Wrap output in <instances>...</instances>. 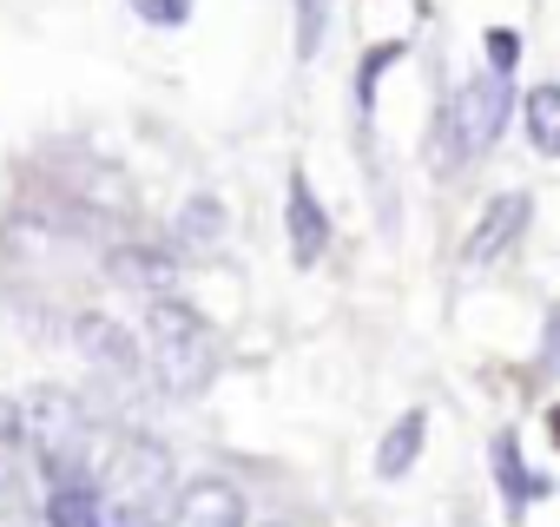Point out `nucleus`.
<instances>
[{
  "mask_svg": "<svg viewBox=\"0 0 560 527\" xmlns=\"http://www.w3.org/2000/svg\"><path fill=\"white\" fill-rule=\"evenodd\" d=\"M145 343H152V363H159V376H165V389H172V396H191V389H205V383H211L218 350H211V330H205V317H198V311H185V304L159 297V304L145 311Z\"/></svg>",
  "mask_w": 560,
  "mask_h": 527,
  "instance_id": "1",
  "label": "nucleus"
},
{
  "mask_svg": "<svg viewBox=\"0 0 560 527\" xmlns=\"http://www.w3.org/2000/svg\"><path fill=\"white\" fill-rule=\"evenodd\" d=\"M508 106H514V93H508V73L468 80V86L448 99V152H455V159H481V152L501 139V126H508Z\"/></svg>",
  "mask_w": 560,
  "mask_h": 527,
  "instance_id": "2",
  "label": "nucleus"
},
{
  "mask_svg": "<svg viewBox=\"0 0 560 527\" xmlns=\"http://www.w3.org/2000/svg\"><path fill=\"white\" fill-rule=\"evenodd\" d=\"M21 429H27L34 448L54 461V481L73 475V461H80V448H86V415H80V402H73L67 389H40V396L27 402Z\"/></svg>",
  "mask_w": 560,
  "mask_h": 527,
  "instance_id": "3",
  "label": "nucleus"
},
{
  "mask_svg": "<svg viewBox=\"0 0 560 527\" xmlns=\"http://www.w3.org/2000/svg\"><path fill=\"white\" fill-rule=\"evenodd\" d=\"M284 231H291V257H298V264H317V257L330 250V218H324V204H317V191H311V178H304V172H291Z\"/></svg>",
  "mask_w": 560,
  "mask_h": 527,
  "instance_id": "4",
  "label": "nucleus"
},
{
  "mask_svg": "<svg viewBox=\"0 0 560 527\" xmlns=\"http://www.w3.org/2000/svg\"><path fill=\"white\" fill-rule=\"evenodd\" d=\"M73 343H80L86 363H100L106 376H139V343H132L113 317H100V311L73 317Z\"/></svg>",
  "mask_w": 560,
  "mask_h": 527,
  "instance_id": "5",
  "label": "nucleus"
},
{
  "mask_svg": "<svg viewBox=\"0 0 560 527\" xmlns=\"http://www.w3.org/2000/svg\"><path fill=\"white\" fill-rule=\"evenodd\" d=\"M250 520V507H244V494L231 488V481H191L185 494H178V527H244Z\"/></svg>",
  "mask_w": 560,
  "mask_h": 527,
  "instance_id": "6",
  "label": "nucleus"
},
{
  "mask_svg": "<svg viewBox=\"0 0 560 527\" xmlns=\"http://www.w3.org/2000/svg\"><path fill=\"white\" fill-rule=\"evenodd\" d=\"M165 481H172V455H165L159 442H126V455H119V488H126V501H132V507H152V501L165 494Z\"/></svg>",
  "mask_w": 560,
  "mask_h": 527,
  "instance_id": "7",
  "label": "nucleus"
},
{
  "mask_svg": "<svg viewBox=\"0 0 560 527\" xmlns=\"http://www.w3.org/2000/svg\"><path fill=\"white\" fill-rule=\"evenodd\" d=\"M521 224H527V191H508V198H494L488 211H481V224H475V237H468V264H488L501 244H514L521 237Z\"/></svg>",
  "mask_w": 560,
  "mask_h": 527,
  "instance_id": "8",
  "label": "nucleus"
},
{
  "mask_svg": "<svg viewBox=\"0 0 560 527\" xmlns=\"http://www.w3.org/2000/svg\"><path fill=\"white\" fill-rule=\"evenodd\" d=\"M113 278L132 284V291H152V297H172L178 264L165 250H152V244H126V250H113Z\"/></svg>",
  "mask_w": 560,
  "mask_h": 527,
  "instance_id": "9",
  "label": "nucleus"
},
{
  "mask_svg": "<svg viewBox=\"0 0 560 527\" xmlns=\"http://www.w3.org/2000/svg\"><path fill=\"white\" fill-rule=\"evenodd\" d=\"M47 520H54V527H106V507H100V494L86 488V475H60L54 494H47Z\"/></svg>",
  "mask_w": 560,
  "mask_h": 527,
  "instance_id": "10",
  "label": "nucleus"
},
{
  "mask_svg": "<svg viewBox=\"0 0 560 527\" xmlns=\"http://www.w3.org/2000/svg\"><path fill=\"white\" fill-rule=\"evenodd\" d=\"M422 435H429V415L409 409V415L383 435V448H376V475H383V481H402V475L416 468V455H422Z\"/></svg>",
  "mask_w": 560,
  "mask_h": 527,
  "instance_id": "11",
  "label": "nucleus"
},
{
  "mask_svg": "<svg viewBox=\"0 0 560 527\" xmlns=\"http://www.w3.org/2000/svg\"><path fill=\"white\" fill-rule=\"evenodd\" d=\"M527 139H534V152H560V86L527 93Z\"/></svg>",
  "mask_w": 560,
  "mask_h": 527,
  "instance_id": "12",
  "label": "nucleus"
},
{
  "mask_svg": "<svg viewBox=\"0 0 560 527\" xmlns=\"http://www.w3.org/2000/svg\"><path fill=\"white\" fill-rule=\"evenodd\" d=\"M494 475H501V494L521 507L527 494H547V481H527V468H521V448H514V435H494Z\"/></svg>",
  "mask_w": 560,
  "mask_h": 527,
  "instance_id": "13",
  "label": "nucleus"
},
{
  "mask_svg": "<svg viewBox=\"0 0 560 527\" xmlns=\"http://www.w3.org/2000/svg\"><path fill=\"white\" fill-rule=\"evenodd\" d=\"M178 237H185V244H218V237H224V204H218V198H191V204L178 211Z\"/></svg>",
  "mask_w": 560,
  "mask_h": 527,
  "instance_id": "14",
  "label": "nucleus"
},
{
  "mask_svg": "<svg viewBox=\"0 0 560 527\" xmlns=\"http://www.w3.org/2000/svg\"><path fill=\"white\" fill-rule=\"evenodd\" d=\"M291 21H298V60H317L324 27H330V0H291Z\"/></svg>",
  "mask_w": 560,
  "mask_h": 527,
  "instance_id": "15",
  "label": "nucleus"
},
{
  "mask_svg": "<svg viewBox=\"0 0 560 527\" xmlns=\"http://www.w3.org/2000/svg\"><path fill=\"white\" fill-rule=\"evenodd\" d=\"M389 60H402V47H376V54L363 60V73H357V106H363V113L376 106V80H383V67H389Z\"/></svg>",
  "mask_w": 560,
  "mask_h": 527,
  "instance_id": "16",
  "label": "nucleus"
},
{
  "mask_svg": "<svg viewBox=\"0 0 560 527\" xmlns=\"http://www.w3.org/2000/svg\"><path fill=\"white\" fill-rule=\"evenodd\" d=\"M132 8H139V21H152V27H178V21H191L198 0H132Z\"/></svg>",
  "mask_w": 560,
  "mask_h": 527,
  "instance_id": "17",
  "label": "nucleus"
},
{
  "mask_svg": "<svg viewBox=\"0 0 560 527\" xmlns=\"http://www.w3.org/2000/svg\"><path fill=\"white\" fill-rule=\"evenodd\" d=\"M488 67L514 80V67H521V34H508V27H494V34H488Z\"/></svg>",
  "mask_w": 560,
  "mask_h": 527,
  "instance_id": "18",
  "label": "nucleus"
},
{
  "mask_svg": "<svg viewBox=\"0 0 560 527\" xmlns=\"http://www.w3.org/2000/svg\"><path fill=\"white\" fill-rule=\"evenodd\" d=\"M0 435H21V409L14 402H0Z\"/></svg>",
  "mask_w": 560,
  "mask_h": 527,
  "instance_id": "19",
  "label": "nucleus"
}]
</instances>
